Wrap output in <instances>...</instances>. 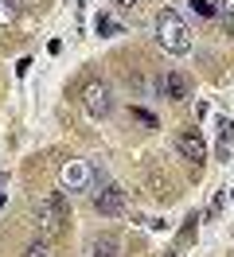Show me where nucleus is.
Returning <instances> with one entry per match:
<instances>
[{
    "mask_svg": "<svg viewBox=\"0 0 234 257\" xmlns=\"http://www.w3.org/2000/svg\"><path fill=\"white\" fill-rule=\"evenodd\" d=\"M152 28H156V43L168 51V55H187L191 51V28L184 24V16L176 8H160Z\"/></svg>",
    "mask_w": 234,
    "mask_h": 257,
    "instance_id": "1",
    "label": "nucleus"
},
{
    "mask_svg": "<svg viewBox=\"0 0 234 257\" xmlns=\"http://www.w3.org/2000/svg\"><path fill=\"white\" fill-rule=\"evenodd\" d=\"M35 218L47 234H62L66 222H70V207H66V191H51L35 203Z\"/></svg>",
    "mask_w": 234,
    "mask_h": 257,
    "instance_id": "2",
    "label": "nucleus"
},
{
    "mask_svg": "<svg viewBox=\"0 0 234 257\" xmlns=\"http://www.w3.org/2000/svg\"><path fill=\"white\" fill-rule=\"evenodd\" d=\"M90 203H94V210H98L102 218H117V214L125 210V191L117 187V183L102 179V183L90 187Z\"/></svg>",
    "mask_w": 234,
    "mask_h": 257,
    "instance_id": "3",
    "label": "nucleus"
},
{
    "mask_svg": "<svg viewBox=\"0 0 234 257\" xmlns=\"http://www.w3.org/2000/svg\"><path fill=\"white\" fill-rule=\"evenodd\" d=\"M82 105H86L90 117H109L113 113V90L106 82H86L82 86Z\"/></svg>",
    "mask_w": 234,
    "mask_h": 257,
    "instance_id": "4",
    "label": "nucleus"
},
{
    "mask_svg": "<svg viewBox=\"0 0 234 257\" xmlns=\"http://www.w3.org/2000/svg\"><path fill=\"white\" fill-rule=\"evenodd\" d=\"M90 183H94V168L86 160H66L62 164V191H90Z\"/></svg>",
    "mask_w": 234,
    "mask_h": 257,
    "instance_id": "5",
    "label": "nucleus"
},
{
    "mask_svg": "<svg viewBox=\"0 0 234 257\" xmlns=\"http://www.w3.org/2000/svg\"><path fill=\"white\" fill-rule=\"evenodd\" d=\"M176 148H180V156L191 160V164H203V160H207V145H203L199 128H180V133H176Z\"/></svg>",
    "mask_w": 234,
    "mask_h": 257,
    "instance_id": "6",
    "label": "nucleus"
},
{
    "mask_svg": "<svg viewBox=\"0 0 234 257\" xmlns=\"http://www.w3.org/2000/svg\"><path fill=\"white\" fill-rule=\"evenodd\" d=\"M160 90H164V97H172V101H184V97H191V82H187V74H180V70H168L164 82H160Z\"/></svg>",
    "mask_w": 234,
    "mask_h": 257,
    "instance_id": "7",
    "label": "nucleus"
},
{
    "mask_svg": "<svg viewBox=\"0 0 234 257\" xmlns=\"http://www.w3.org/2000/svg\"><path fill=\"white\" fill-rule=\"evenodd\" d=\"M86 257H121V245L113 234H94L86 241Z\"/></svg>",
    "mask_w": 234,
    "mask_h": 257,
    "instance_id": "8",
    "label": "nucleus"
},
{
    "mask_svg": "<svg viewBox=\"0 0 234 257\" xmlns=\"http://www.w3.org/2000/svg\"><path fill=\"white\" fill-rule=\"evenodd\" d=\"M20 16V0H0V28H12Z\"/></svg>",
    "mask_w": 234,
    "mask_h": 257,
    "instance_id": "9",
    "label": "nucleus"
},
{
    "mask_svg": "<svg viewBox=\"0 0 234 257\" xmlns=\"http://www.w3.org/2000/svg\"><path fill=\"white\" fill-rule=\"evenodd\" d=\"M218 20H222V28L234 35V0H218Z\"/></svg>",
    "mask_w": 234,
    "mask_h": 257,
    "instance_id": "10",
    "label": "nucleus"
},
{
    "mask_svg": "<svg viewBox=\"0 0 234 257\" xmlns=\"http://www.w3.org/2000/svg\"><path fill=\"white\" fill-rule=\"evenodd\" d=\"M187 4H191V12H195V16H218V8L211 4V0H187Z\"/></svg>",
    "mask_w": 234,
    "mask_h": 257,
    "instance_id": "11",
    "label": "nucleus"
},
{
    "mask_svg": "<svg viewBox=\"0 0 234 257\" xmlns=\"http://www.w3.org/2000/svg\"><path fill=\"white\" fill-rule=\"evenodd\" d=\"M94 28H98V35H113V32H121V28H117V24H113L109 16H98V20H94Z\"/></svg>",
    "mask_w": 234,
    "mask_h": 257,
    "instance_id": "12",
    "label": "nucleus"
},
{
    "mask_svg": "<svg viewBox=\"0 0 234 257\" xmlns=\"http://www.w3.org/2000/svg\"><path fill=\"white\" fill-rule=\"evenodd\" d=\"M28 257H47V245L43 241H28Z\"/></svg>",
    "mask_w": 234,
    "mask_h": 257,
    "instance_id": "13",
    "label": "nucleus"
},
{
    "mask_svg": "<svg viewBox=\"0 0 234 257\" xmlns=\"http://www.w3.org/2000/svg\"><path fill=\"white\" fill-rule=\"evenodd\" d=\"M117 4H121V8H133V4H137V0H117Z\"/></svg>",
    "mask_w": 234,
    "mask_h": 257,
    "instance_id": "14",
    "label": "nucleus"
}]
</instances>
